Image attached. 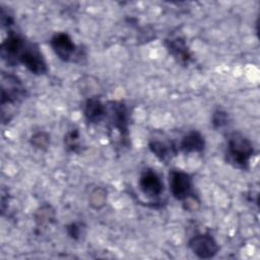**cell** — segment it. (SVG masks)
I'll return each mask as SVG.
<instances>
[{"label":"cell","mask_w":260,"mask_h":260,"mask_svg":"<svg viewBox=\"0 0 260 260\" xmlns=\"http://www.w3.org/2000/svg\"><path fill=\"white\" fill-rule=\"evenodd\" d=\"M64 146L68 152L80 153L82 150L81 138L77 129H71L64 135Z\"/></svg>","instance_id":"13"},{"label":"cell","mask_w":260,"mask_h":260,"mask_svg":"<svg viewBox=\"0 0 260 260\" xmlns=\"http://www.w3.org/2000/svg\"><path fill=\"white\" fill-rule=\"evenodd\" d=\"M150 151L161 161L168 162L178 152L177 146L171 141H161L158 139H151L148 143Z\"/></svg>","instance_id":"11"},{"label":"cell","mask_w":260,"mask_h":260,"mask_svg":"<svg viewBox=\"0 0 260 260\" xmlns=\"http://www.w3.org/2000/svg\"><path fill=\"white\" fill-rule=\"evenodd\" d=\"M106 118H108L109 125L115 129L121 136L123 143H129V112L128 108L122 101H109L106 104Z\"/></svg>","instance_id":"2"},{"label":"cell","mask_w":260,"mask_h":260,"mask_svg":"<svg viewBox=\"0 0 260 260\" xmlns=\"http://www.w3.org/2000/svg\"><path fill=\"white\" fill-rule=\"evenodd\" d=\"M170 55L182 66H188L193 61V55L186 41L182 37L168 38L164 42Z\"/></svg>","instance_id":"8"},{"label":"cell","mask_w":260,"mask_h":260,"mask_svg":"<svg viewBox=\"0 0 260 260\" xmlns=\"http://www.w3.org/2000/svg\"><path fill=\"white\" fill-rule=\"evenodd\" d=\"M26 96V89L21 80L9 73L1 75V108L14 107Z\"/></svg>","instance_id":"4"},{"label":"cell","mask_w":260,"mask_h":260,"mask_svg":"<svg viewBox=\"0 0 260 260\" xmlns=\"http://www.w3.org/2000/svg\"><path fill=\"white\" fill-rule=\"evenodd\" d=\"M50 45L56 56L64 62H73L80 57L79 48L67 32H56L50 40Z\"/></svg>","instance_id":"5"},{"label":"cell","mask_w":260,"mask_h":260,"mask_svg":"<svg viewBox=\"0 0 260 260\" xmlns=\"http://www.w3.org/2000/svg\"><path fill=\"white\" fill-rule=\"evenodd\" d=\"M171 193L177 200L183 201L193 193V182L191 176L181 170H173L170 173Z\"/></svg>","instance_id":"7"},{"label":"cell","mask_w":260,"mask_h":260,"mask_svg":"<svg viewBox=\"0 0 260 260\" xmlns=\"http://www.w3.org/2000/svg\"><path fill=\"white\" fill-rule=\"evenodd\" d=\"M1 22L4 26H8V27L13 23L12 16L8 12H6L3 8L1 9Z\"/></svg>","instance_id":"20"},{"label":"cell","mask_w":260,"mask_h":260,"mask_svg":"<svg viewBox=\"0 0 260 260\" xmlns=\"http://www.w3.org/2000/svg\"><path fill=\"white\" fill-rule=\"evenodd\" d=\"M35 220L39 226L48 225L55 220V211L50 205L41 206L35 213Z\"/></svg>","instance_id":"15"},{"label":"cell","mask_w":260,"mask_h":260,"mask_svg":"<svg viewBox=\"0 0 260 260\" xmlns=\"http://www.w3.org/2000/svg\"><path fill=\"white\" fill-rule=\"evenodd\" d=\"M190 250L201 259H210L214 257L218 250V244L209 234H198L190 238L188 242Z\"/></svg>","instance_id":"6"},{"label":"cell","mask_w":260,"mask_h":260,"mask_svg":"<svg viewBox=\"0 0 260 260\" xmlns=\"http://www.w3.org/2000/svg\"><path fill=\"white\" fill-rule=\"evenodd\" d=\"M106 104L96 96L88 98L83 107V115L88 124L100 123L106 118Z\"/></svg>","instance_id":"10"},{"label":"cell","mask_w":260,"mask_h":260,"mask_svg":"<svg viewBox=\"0 0 260 260\" xmlns=\"http://www.w3.org/2000/svg\"><path fill=\"white\" fill-rule=\"evenodd\" d=\"M182 202H183V207L187 211H195L198 209V207L200 205V201L195 194L190 195L189 197L184 199Z\"/></svg>","instance_id":"19"},{"label":"cell","mask_w":260,"mask_h":260,"mask_svg":"<svg viewBox=\"0 0 260 260\" xmlns=\"http://www.w3.org/2000/svg\"><path fill=\"white\" fill-rule=\"evenodd\" d=\"M138 184L141 192L150 198H156L164 192V183L160 177L151 169H146L140 174Z\"/></svg>","instance_id":"9"},{"label":"cell","mask_w":260,"mask_h":260,"mask_svg":"<svg viewBox=\"0 0 260 260\" xmlns=\"http://www.w3.org/2000/svg\"><path fill=\"white\" fill-rule=\"evenodd\" d=\"M254 154L252 142L242 133L234 132L229 135L225 148V159L235 168L247 170Z\"/></svg>","instance_id":"1"},{"label":"cell","mask_w":260,"mask_h":260,"mask_svg":"<svg viewBox=\"0 0 260 260\" xmlns=\"http://www.w3.org/2000/svg\"><path fill=\"white\" fill-rule=\"evenodd\" d=\"M19 63L36 75H44L48 72L47 62L40 48L28 41L24 43L16 56V64Z\"/></svg>","instance_id":"3"},{"label":"cell","mask_w":260,"mask_h":260,"mask_svg":"<svg viewBox=\"0 0 260 260\" xmlns=\"http://www.w3.org/2000/svg\"><path fill=\"white\" fill-rule=\"evenodd\" d=\"M29 141L34 147L45 150L50 144V135L45 131H38L31 135Z\"/></svg>","instance_id":"16"},{"label":"cell","mask_w":260,"mask_h":260,"mask_svg":"<svg viewBox=\"0 0 260 260\" xmlns=\"http://www.w3.org/2000/svg\"><path fill=\"white\" fill-rule=\"evenodd\" d=\"M230 122L229 114L222 109H216L211 116V124L214 128L225 127Z\"/></svg>","instance_id":"17"},{"label":"cell","mask_w":260,"mask_h":260,"mask_svg":"<svg viewBox=\"0 0 260 260\" xmlns=\"http://www.w3.org/2000/svg\"><path fill=\"white\" fill-rule=\"evenodd\" d=\"M108 198V191L104 187H94L88 196V204L93 209H102L106 203Z\"/></svg>","instance_id":"14"},{"label":"cell","mask_w":260,"mask_h":260,"mask_svg":"<svg viewBox=\"0 0 260 260\" xmlns=\"http://www.w3.org/2000/svg\"><path fill=\"white\" fill-rule=\"evenodd\" d=\"M179 148L185 152H202L205 148V139L198 131H190L180 141Z\"/></svg>","instance_id":"12"},{"label":"cell","mask_w":260,"mask_h":260,"mask_svg":"<svg viewBox=\"0 0 260 260\" xmlns=\"http://www.w3.org/2000/svg\"><path fill=\"white\" fill-rule=\"evenodd\" d=\"M66 233L72 240L78 241L84 233V225L81 222L74 221L66 225Z\"/></svg>","instance_id":"18"}]
</instances>
